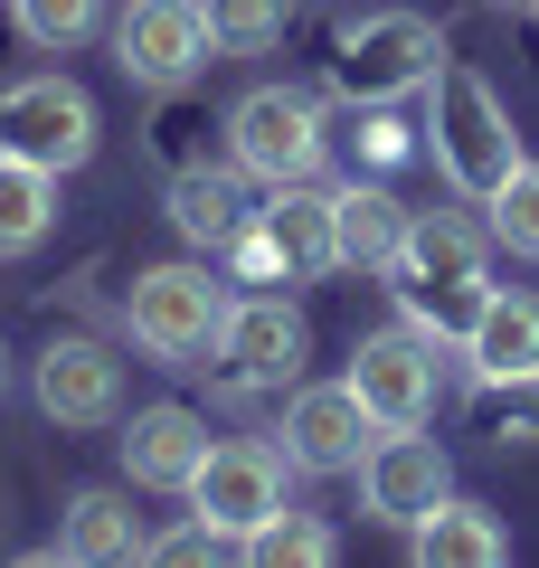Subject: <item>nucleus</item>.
I'll use <instances>...</instances> for the list:
<instances>
[{"label": "nucleus", "instance_id": "f257e3e1", "mask_svg": "<svg viewBox=\"0 0 539 568\" xmlns=\"http://www.w3.org/2000/svg\"><path fill=\"white\" fill-rule=\"evenodd\" d=\"M388 294H398V313H407L417 332L455 342L464 313L492 294V227H474L464 209H417V219H407L398 265H388Z\"/></svg>", "mask_w": 539, "mask_h": 568}, {"label": "nucleus", "instance_id": "f03ea898", "mask_svg": "<svg viewBox=\"0 0 539 568\" xmlns=\"http://www.w3.org/2000/svg\"><path fill=\"white\" fill-rule=\"evenodd\" d=\"M426 152H436V171L455 181V200H474V209L530 162L520 133H511V104H501L464 58H445L436 85H426Z\"/></svg>", "mask_w": 539, "mask_h": 568}, {"label": "nucleus", "instance_id": "7ed1b4c3", "mask_svg": "<svg viewBox=\"0 0 539 568\" xmlns=\"http://www.w3.org/2000/svg\"><path fill=\"white\" fill-rule=\"evenodd\" d=\"M445 58H455V48H445V29L426 20V10H359V20L332 29V95L340 104L426 95Z\"/></svg>", "mask_w": 539, "mask_h": 568}, {"label": "nucleus", "instance_id": "20e7f679", "mask_svg": "<svg viewBox=\"0 0 539 568\" xmlns=\"http://www.w3.org/2000/svg\"><path fill=\"white\" fill-rule=\"evenodd\" d=\"M218 323H227V284L209 265H142L123 284V332L133 351H152L161 369H209L218 361Z\"/></svg>", "mask_w": 539, "mask_h": 568}, {"label": "nucleus", "instance_id": "39448f33", "mask_svg": "<svg viewBox=\"0 0 539 568\" xmlns=\"http://www.w3.org/2000/svg\"><path fill=\"white\" fill-rule=\"evenodd\" d=\"M227 162H237L246 181H265V190L322 181V162H332V123H322V104L303 95V85H256V95L227 104Z\"/></svg>", "mask_w": 539, "mask_h": 568}, {"label": "nucleus", "instance_id": "423d86ee", "mask_svg": "<svg viewBox=\"0 0 539 568\" xmlns=\"http://www.w3.org/2000/svg\"><path fill=\"white\" fill-rule=\"evenodd\" d=\"M340 379L359 388V407H369L379 426H426V417H436V388H445V342L417 332V323L359 332Z\"/></svg>", "mask_w": 539, "mask_h": 568}, {"label": "nucleus", "instance_id": "0eeeda50", "mask_svg": "<svg viewBox=\"0 0 539 568\" xmlns=\"http://www.w3.org/2000/svg\"><path fill=\"white\" fill-rule=\"evenodd\" d=\"M0 152H20V162H48L67 181V171L95 162V95H85L77 77H20L0 85Z\"/></svg>", "mask_w": 539, "mask_h": 568}, {"label": "nucleus", "instance_id": "6e6552de", "mask_svg": "<svg viewBox=\"0 0 539 568\" xmlns=\"http://www.w3.org/2000/svg\"><path fill=\"white\" fill-rule=\"evenodd\" d=\"M379 446V417L359 407L350 379H294L284 388V465L294 474H359Z\"/></svg>", "mask_w": 539, "mask_h": 568}, {"label": "nucleus", "instance_id": "1a4fd4ad", "mask_svg": "<svg viewBox=\"0 0 539 568\" xmlns=\"http://www.w3.org/2000/svg\"><path fill=\"white\" fill-rule=\"evenodd\" d=\"M190 511L200 521H218L227 540L246 549V530H265L284 511V455L256 446V436H227V446L200 455V474H190Z\"/></svg>", "mask_w": 539, "mask_h": 568}, {"label": "nucleus", "instance_id": "9d476101", "mask_svg": "<svg viewBox=\"0 0 539 568\" xmlns=\"http://www.w3.org/2000/svg\"><path fill=\"white\" fill-rule=\"evenodd\" d=\"M303 313L284 294H227V323H218V379L227 388H294L303 379Z\"/></svg>", "mask_w": 539, "mask_h": 568}, {"label": "nucleus", "instance_id": "9b49d317", "mask_svg": "<svg viewBox=\"0 0 539 568\" xmlns=\"http://www.w3.org/2000/svg\"><path fill=\"white\" fill-rule=\"evenodd\" d=\"M445 493H455V465H445V446L426 426H379V446L359 455V511L388 521V530H407L417 511H436Z\"/></svg>", "mask_w": 539, "mask_h": 568}, {"label": "nucleus", "instance_id": "f8f14e48", "mask_svg": "<svg viewBox=\"0 0 539 568\" xmlns=\"http://www.w3.org/2000/svg\"><path fill=\"white\" fill-rule=\"evenodd\" d=\"M114 67L133 85H190L209 67V10L200 0H133L114 20Z\"/></svg>", "mask_w": 539, "mask_h": 568}, {"label": "nucleus", "instance_id": "ddd939ff", "mask_svg": "<svg viewBox=\"0 0 539 568\" xmlns=\"http://www.w3.org/2000/svg\"><path fill=\"white\" fill-rule=\"evenodd\" d=\"M39 407L58 426H114L123 417V361L104 342H85V332H67V342H48L39 351Z\"/></svg>", "mask_w": 539, "mask_h": 568}, {"label": "nucleus", "instance_id": "4468645a", "mask_svg": "<svg viewBox=\"0 0 539 568\" xmlns=\"http://www.w3.org/2000/svg\"><path fill=\"white\" fill-rule=\"evenodd\" d=\"M161 200H171V227L200 246V256H227V246L256 227V200H246V171L237 162H180Z\"/></svg>", "mask_w": 539, "mask_h": 568}, {"label": "nucleus", "instance_id": "2eb2a0df", "mask_svg": "<svg viewBox=\"0 0 539 568\" xmlns=\"http://www.w3.org/2000/svg\"><path fill=\"white\" fill-rule=\"evenodd\" d=\"M455 351H464V369H474V388H492V379H530V369H539V294L492 284V294L464 313Z\"/></svg>", "mask_w": 539, "mask_h": 568}, {"label": "nucleus", "instance_id": "dca6fc26", "mask_svg": "<svg viewBox=\"0 0 539 568\" xmlns=\"http://www.w3.org/2000/svg\"><path fill=\"white\" fill-rule=\"evenodd\" d=\"M200 455H209V417L200 407H180V398L133 407V426H123V474H133L142 493H190Z\"/></svg>", "mask_w": 539, "mask_h": 568}, {"label": "nucleus", "instance_id": "f3484780", "mask_svg": "<svg viewBox=\"0 0 539 568\" xmlns=\"http://www.w3.org/2000/svg\"><path fill=\"white\" fill-rule=\"evenodd\" d=\"M256 227H265V246L284 256V284H294V275H340V219H332V190H322V181L265 190Z\"/></svg>", "mask_w": 539, "mask_h": 568}, {"label": "nucleus", "instance_id": "a211bd4d", "mask_svg": "<svg viewBox=\"0 0 539 568\" xmlns=\"http://www.w3.org/2000/svg\"><path fill=\"white\" fill-rule=\"evenodd\" d=\"M407 549H417V568H501V559H511V530H501L482 503L445 493L436 511L407 521Z\"/></svg>", "mask_w": 539, "mask_h": 568}, {"label": "nucleus", "instance_id": "6ab92c4d", "mask_svg": "<svg viewBox=\"0 0 539 568\" xmlns=\"http://www.w3.org/2000/svg\"><path fill=\"white\" fill-rule=\"evenodd\" d=\"M332 219H340V265H359V275H388L407 246V219L417 209H398V190L388 181H340L332 190Z\"/></svg>", "mask_w": 539, "mask_h": 568}, {"label": "nucleus", "instance_id": "aec40b11", "mask_svg": "<svg viewBox=\"0 0 539 568\" xmlns=\"http://www.w3.org/2000/svg\"><path fill=\"white\" fill-rule=\"evenodd\" d=\"M58 559H77V568H114V559H152V530L133 521V503L123 493H77L67 503V521H58Z\"/></svg>", "mask_w": 539, "mask_h": 568}, {"label": "nucleus", "instance_id": "412c9836", "mask_svg": "<svg viewBox=\"0 0 539 568\" xmlns=\"http://www.w3.org/2000/svg\"><path fill=\"white\" fill-rule=\"evenodd\" d=\"M48 227H58V171H48V162H20V152H0V256L48 246Z\"/></svg>", "mask_w": 539, "mask_h": 568}, {"label": "nucleus", "instance_id": "4be33fe9", "mask_svg": "<svg viewBox=\"0 0 539 568\" xmlns=\"http://www.w3.org/2000/svg\"><path fill=\"white\" fill-rule=\"evenodd\" d=\"M246 559H256V568H332V559H340V530L284 503L265 530H246Z\"/></svg>", "mask_w": 539, "mask_h": 568}, {"label": "nucleus", "instance_id": "5701e85b", "mask_svg": "<svg viewBox=\"0 0 539 568\" xmlns=\"http://www.w3.org/2000/svg\"><path fill=\"white\" fill-rule=\"evenodd\" d=\"M200 10H209V48L218 58H265L294 29V0H200Z\"/></svg>", "mask_w": 539, "mask_h": 568}, {"label": "nucleus", "instance_id": "b1692460", "mask_svg": "<svg viewBox=\"0 0 539 568\" xmlns=\"http://www.w3.org/2000/svg\"><path fill=\"white\" fill-rule=\"evenodd\" d=\"M10 20H20L29 48L67 58V48H85V39L104 29V0H10Z\"/></svg>", "mask_w": 539, "mask_h": 568}, {"label": "nucleus", "instance_id": "393cba45", "mask_svg": "<svg viewBox=\"0 0 539 568\" xmlns=\"http://www.w3.org/2000/svg\"><path fill=\"white\" fill-rule=\"evenodd\" d=\"M482 209H492L482 227H492L511 256H539V162H520V171H511V181H501Z\"/></svg>", "mask_w": 539, "mask_h": 568}, {"label": "nucleus", "instance_id": "a878e982", "mask_svg": "<svg viewBox=\"0 0 539 568\" xmlns=\"http://www.w3.org/2000/svg\"><path fill=\"white\" fill-rule=\"evenodd\" d=\"M482 426H492L501 446H539V369L530 379H492L482 388Z\"/></svg>", "mask_w": 539, "mask_h": 568}, {"label": "nucleus", "instance_id": "bb28decb", "mask_svg": "<svg viewBox=\"0 0 539 568\" xmlns=\"http://www.w3.org/2000/svg\"><path fill=\"white\" fill-rule=\"evenodd\" d=\"M407 152H417V133L398 123V104H359V162H369V171H398Z\"/></svg>", "mask_w": 539, "mask_h": 568}, {"label": "nucleus", "instance_id": "cd10ccee", "mask_svg": "<svg viewBox=\"0 0 539 568\" xmlns=\"http://www.w3.org/2000/svg\"><path fill=\"white\" fill-rule=\"evenodd\" d=\"M227 549H237V540H227L218 521H200V511H190L180 530H161V540H152V559H227Z\"/></svg>", "mask_w": 539, "mask_h": 568}, {"label": "nucleus", "instance_id": "c85d7f7f", "mask_svg": "<svg viewBox=\"0 0 539 568\" xmlns=\"http://www.w3.org/2000/svg\"><path fill=\"white\" fill-rule=\"evenodd\" d=\"M227 256H237V275H256V284H275V275H284V256L265 246V227H246V237L227 246Z\"/></svg>", "mask_w": 539, "mask_h": 568}, {"label": "nucleus", "instance_id": "c756f323", "mask_svg": "<svg viewBox=\"0 0 539 568\" xmlns=\"http://www.w3.org/2000/svg\"><path fill=\"white\" fill-rule=\"evenodd\" d=\"M0 388H10V351H0Z\"/></svg>", "mask_w": 539, "mask_h": 568}, {"label": "nucleus", "instance_id": "7c9ffc66", "mask_svg": "<svg viewBox=\"0 0 539 568\" xmlns=\"http://www.w3.org/2000/svg\"><path fill=\"white\" fill-rule=\"evenodd\" d=\"M492 10H520V0H492Z\"/></svg>", "mask_w": 539, "mask_h": 568}]
</instances>
